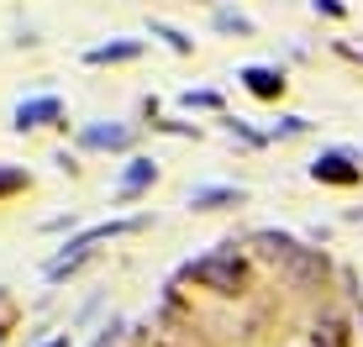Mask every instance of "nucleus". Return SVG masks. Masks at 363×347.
Returning a JSON list of instances; mask_svg holds the SVG:
<instances>
[{
  "label": "nucleus",
  "mask_w": 363,
  "mask_h": 347,
  "mask_svg": "<svg viewBox=\"0 0 363 347\" xmlns=\"http://www.w3.org/2000/svg\"><path fill=\"white\" fill-rule=\"evenodd\" d=\"M247 79H253V90H264V95L274 90V74H264V69H253V74H247Z\"/></svg>",
  "instance_id": "obj_2"
},
{
  "label": "nucleus",
  "mask_w": 363,
  "mask_h": 347,
  "mask_svg": "<svg viewBox=\"0 0 363 347\" xmlns=\"http://www.w3.org/2000/svg\"><path fill=\"white\" fill-rule=\"evenodd\" d=\"M53 116H58V101H32V106H21V110H16L21 127H37V121H53Z\"/></svg>",
  "instance_id": "obj_1"
}]
</instances>
